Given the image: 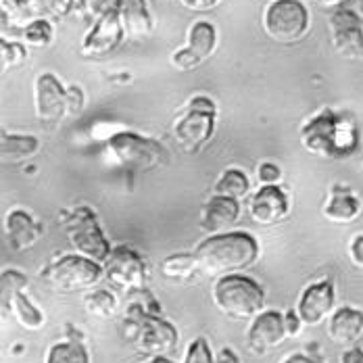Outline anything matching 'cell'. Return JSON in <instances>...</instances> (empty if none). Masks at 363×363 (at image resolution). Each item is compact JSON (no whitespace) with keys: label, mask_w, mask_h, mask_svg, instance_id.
<instances>
[{"label":"cell","mask_w":363,"mask_h":363,"mask_svg":"<svg viewBox=\"0 0 363 363\" xmlns=\"http://www.w3.org/2000/svg\"><path fill=\"white\" fill-rule=\"evenodd\" d=\"M298 140L309 155L338 161L359 150L362 132L351 113L322 109L303 123Z\"/></svg>","instance_id":"obj_1"},{"label":"cell","mask_w":363,"mask_h":363,"mask_svg":"<svg viewBox=\"0 0 363 363\" xmlns=\"http://www.w3.org/2000/svg\"><path fill=\"white\" fill-rule=\"evenodd\" d=\"M201 274L207 278H221L230 274H242L253 267L261 255L259 240L245 230H228L211 234L196 245L192 251Z\"/></svg>","instance_id":"obj_2"},{"label":"cell","mask_w":363,"mask_h":363,"mask_svg":"<svg viewBox=\"0 0 363 363\" xmlns=\"http://www.w3.org/2000/svg\"><path fill=\"white\" fill-rule=\"evenodd\" d=\"M211 298L225 318L236 322L253 320L265 307V292L261 284L245 274L218 278L211 289Z\"/></svg>","instance_id":"obj_3"},{"label":"cell","mask_w":363,"mask_h":363,"mask_svg":"<svg viewBox=\"0 0 363 363\" xmlns=\"http://www.w3.org/2000/svg\"><path fill=\"white\" fill-rule=\"evenodd\" d=\"M103 278V265L79 253L61 255L38 274V280L46 289L63 294L92 291Z\"/></svg>","instance_id":"obj_4"},{"label":"cell","mask_w":363,"mask_h":363,"mask_svg":"<svg viewBox=\"0 0 363 363\" xmlns=\"http://www.w3.org/2000/svg\"><path fill=\"white\" fill-rule=\"evenodd\" d=\"M216 117L218 107L209 96H192L174 121L172 134L176 145L186 155H199L216 134Z\"/></svg>","instance_id":"obj_5"},{"label":"cell","mask_w":363,"mask_h":363,"mask_svg":"<svg viewBox=\"0 0 363 363\" xmlns=\"http://www.w3.org/2000/svg\"><path fill=\"white\" fill-rule=\"evenodd\" d=\"M59 221L65 228L67 240L75 253L84 255L101 265L105 263L113 247H111L109 238L105 236L99 218H96V211L92 207H88V205L72 207L69 211L61 213Z\"/></svg>","instance_id":"obj_6"},{"label":"cell","mask_w":363,"mask_h":363,"mask_svg":"<svg viewBox=\"0 0 363 363\" xmlns=\"http://www.w3.org/2000/svg\"><path fill=\"white\" fill-rule=\"evenodd\" d=\"M107 148L113 161L128 169L150 172L155 167L169 163V152L165 146L155 138H146L136 132L123 130V132L113 134L107 140Z\"/></svg>","instance_id":"obj_7"},{"label":"cell","mask_w":363,"mask_h":363,"mask_svg":"<svg viewBox=\"0 0 363 363\" xmlns=\"http://www.w3.org/2000/svg\"><path fill=\"white\" fill-rule=\"evenodd\" d=\"M263 30L280 44H294L309 32V11L301 0H272L263 13Z\"/></svg>","instance_id":"obj_8"},{"label":"cell","mask_w":363,"mask_h":363,"mask_svg":"<svg viewBox=\"0 0 363 363\" xmlns=\"http://www.w3.org/2000/svg\"><path fill=\"white\" fill-rule=\"evenodd\" d=\"M105 280L111 282L115 289L123 291L125 294L138 289H145L146 284V263L140 253L128 245L113 247V251L103 263Z\"/></svg>","instance_id":"obj_9"},{"label":"cell","mask_w":363,"mask_h":363,"mask_svg":"<svg viewBox=\"0 0 363 363\" xmlns=\"http://www.w3.org/2000/svg\"><path fill=\"white\" fill-rule=\"evenodd\" d=\"M328 28L336 55L349 61H363V23L355 11L347 6L334 11Z\"/></svg>","instance_id":"obj_10"},{"label":"cell","mask_w":363,"mask_h":363,"mask_svg":"<svg viewBox=\"0 0 363 363\" xmlns=\"http://www.w3.org/2000/svg\"><path fill=\"white\" fill-rule=\"evenodd\" d=\"M286 338L289 334L284 326V313L276 309H263L251 320V326L247 330V349L255 357H265Z\"/></svg>","instance_id":"obj_11"},{"label":"cell","mask_w":363,"mask_h":363,"mask_svg":"<svg viewBox=\"0 0 363 363\" xmlns=\"http://www.w3.org/2000/svg\"><path fill=\"white\" fill-rule=\"evenodd\" d=\"M125 38L128 36L119 17V9H113L92 23V28L82 40V55L90 59L107 57L121 46Z\"/></svg>","instance_id":"obj_12"},{"label":"cell","mask_w":363,"mask_h":363,"mask_svg":"<svg viewBox=\"0 0 363 363\" xmlns=\"http://www.w3.org/2000/svg\"><path fill=\"white\" fill-rule=\"evenodd\" d=\"M178 342H180V334L172 322H167L163 315L143 313L136 345L145 355L167 357L172 351H176Z\"/></svg>","instance_id":"obj_13"},{"label":"cell","mask_w":363,"mask_h":363,"mask_svg":"<svg viewBox=\"0 0 363 363\" xmlns=\"http://www.w3.org/2000/svg\"><path fill=\"white\" fill-rule=\"evenodd\" d=\"M34 111L42 123H57L67 117V88L52 73H40L34 79Z\"/></svg>","instance_id":"obj_14"},{"label":"cell","mask_w":363,"mask_h":363,"mask_svg":"<svg viewBox=\"0 0 363 363\" xmlns=\"http://www.w3.org/2000/svg\"><path fill=\"white\" fill-rule=\"evenodd\" d=\"M291 199L280 184L259 186L249 199V216L257 225H276L289 218Z\"/></svg>","instance_id":"obj_15"},{"label":"cell","mask_w":363,"mask_h":363,"mask_svg":"<svg viewBox=\"0 0 363 363\" xmlns=\"http://www.w3.org/2000/svg\"><path fill=\"white\" fill-rule=\"evenodd\" d=\"M334 301H336V294H334L332 280L330 278L318 280V282L303 289L301 296H298V303H296V313L305 326H320L322 322H326L332 315Z\"/></svg>","instance_id":"obj_16"},{"label":"cell","mask_w":363,"mask_h":363,"mask_svg":"<svg viewBox=\"0 0 363 363\" xmlns=\"http://www.w3.org/2000/svg\"><path fill=\"white\" fill-rule=\"evenodd\" d=\"M240 213H242V201L221 196V194H211V199L201 209L199 225L203 232H207V236L221 234L236 225Z\"/></svg>","instance_id":"obj_17"},{"label":"cell","mask_w":363,"mask_h":363,"mask_svg":"<svg viewBox=\"0 0 363 363\" xmlns=\"http://www.w3.org/2000/svg\"><path fill=\"white\" fill-rule=\"evenodd\" d=\"M4 234L13 251H28L36 247L38 240L44 236V225L30 211L15 207L6 211L4 218Z\"/></svg>","instance_id":"obj_18"},{"label":"cell","mask_w":363,"mask_h":363,"mask_svg":"<svg viewBox=\"0 0 363 363\" xmlns=\"http://www.w3.org/2000/svg\"><path fill=\"white\" fill-rule=\"evenodd\" d=\"M362 209V199L355 194L353 188L345 184H332L328 190L326 203L322 205V216L332 223L347 225L359 218Z\"/></svg>","instance_id":"obj_19"},{"label":"cell","mask_w":363,"mask_h":363,"mask_svg":"<svg viewBox=\"0 0 363 363\" xmlns=\"http://www.w3.org/2000/svg\"><path fill=\"white\" fill-rule=\"evenodd\" d=\"M363 334V311L355 307H338L328 318V338L338 347H353Z\"/></svg>","instance_id":"obj_20"},{"label":"cell","mask_w":363,"mask_h":363,"mask_svg":"<svg viewBox=\"0 0 363 363\" xmlns=\"http://www.w3.org/2000/svg\"><path fill=\"white\" fill-rule=\"evenodd\" d=\"M119 17L128 38H145L152 32V17L146 0H121Z\"/></svg>","instance_id":"obj_21"},{"label":"cell","mask_w":363,"mask_h":363,"mask_svg":"<svg viewBox=\"0 0 363 363\" xmlns=\"http://www.w3.org/2000/svg\"><path fill=\"white\" fill-rule=\"evenodd\" d=\"M40 152V140L32 134H9L4 132L0 138V155L9 165H19Z\"/></svg>","instance_id":"obj_22"},{"label":"cell","mask_w":363,"mask_h":363,"mask_svg":"<svg viewBox=\"0 0 363 363\" xmlns=\"http://www.w3.org/2000/svg\"><path fill=\"white\" fill-rule=\"evenodd\" d=\"M6 315H13L15 322H17L19 326L30 330V332H38V330H42L44 324H46L44 311L38 309L26 291L13 296V301L9 303V309H6L4 318H6Z\"/></svg>","instance_id":"obj_23"},{"label":"cell","mask_w":363,"mask_h":363,"mask_svg":"<svg viewBox=\"0 0 363 363\" xmlns=\"http://www.w3.org/2000/svg\"><path fill=\"white\" fill-rule=\"evenodd\" d=\"M159 269H161V276L165 280L178 282V284L190 282L201 274V267H199V261H196L194 253L169 255L161 261Z\"/></svg>","instance_id":"obj_24"},{"label":"cell","mask_w":363,"mask_h":363,"mask_svg":"<svg viewBox=\"0 0 363 363\" xmlns=\"http://www.w3.org/2000/svg\"><path fill=\"white\" fill-rule=\"evenodd\" d=\"M201 61L209 59L216 52L218 46V32L213 28V23L209 21H194L188 28V44H186Z\"/></svg>","instance_id":"obj_25"},{"label":"cell","mask_w":363,"mask_h":363,"mask_svg":"<svg viewBox=\"0 0 363 363\" xmlns=\"http://www.w3.org/2000/svg\"><path fill=\"white\" fill-rule=\"evenodd\" d=\"M251 192V180L249 176L238 169V167H230L225 172L219 174V178L213 184V194H221V196H230V199H247Z\"/></svg>","instance_id":"obj_26"},{"label":"cell","mask_w":363,"mask_h":363,"mask_svg":"<svg viewBox=\"0 0 363 363\" xmlns=\"http://www.w3.org/2000/svg\"><path fill=\"white\" fill-rule=\"evenodd\" d=\"M44 363H90L88 349L84 347V342L79 338H67L61 342H55L48 351Z\"/></svg>","instance_id":"obj_27"},{"label":"cell","mask_w":363,"mask_h":363,"mask_svg":"<svg viewBox=\"0 0 363 363\" xmlns=\"http://www.w3.org/2000/svg\"><path fill=\"white\" fill-rule=\"evenodd\" d=\"M84 309L92 318L111 320L117 313L119 303H117L113 292L105 291V289H92V291H88L84 294Z\"/></svg>","instance_id":"obj_28"},{"label":"cell","mask_w":363,"mask_h":363,"mask_svg":"<svg viewBox=\"0 0 363 363\" xmlns=\"http://www.w3.org/2000/svg\"><path fill=\"white\" fill-rule=\"evenodd\" d=\"M28 289V276L19 269H4L0 276V307L2 315L9 309V303L13 301L15 294L23 292Z\"/></svg>","instance_id":"obj_29"},{"label":"cell","mask_w":363,"mask_h":363,"mask_svg":"<svg viewBox=\"0 0 363 363\" xmlns=\"http://www.w3.org/2000/svg\"><path fill=\"white\" fill-rule=\"evenodd\" d=\"M52 36H55V30L50 21L42 17H36L23 26V40L30 48H46L52 42Z\"/></svg>","instance_id":"obj_30"},{"label":"cell","mask_w":363,"mask_h":363,"mask_svg":"<svg viewBox=\"0 0 363 363\" xmlns=\"http://www.w3.org/2000/svg\"><path fill=\"white\" fill-rule=\"evenodd\" d=\"M26 59H28V50H26L23 44L0 40V63H2V69H4V72L23 65Z\"/></svg>","instance_id":"obj_31"},{"label":"cell","mask_w":363,"mask_h":363,"mask_svg":"<svg viewBox=\"0 0 363 363\" xmlns=\"http://www.w3.org/2000/svg\"><path fill=\"white\" fill-rule=\"evenodd\" d=\"M182 363H216V355L211 351V345L207 338L199 336L194 338L184 353V362Z\"/></svg>","instance_id":"obj_32"},{"label":"cell","mask_w":363,"mask_h":363,"mask_svg":"<svg viewBox=\"0 0 363 363\" xmlns=\"http://www.w3.org/2000/svg\"><path fill=\"white\" fill-rule=\"evenodd\" d=\"M77 4H79L84 15H88L96 21L105 13H109L113 9H119L121 0H77Z\"/></svg>","instance_id":"obj_33"},{"label":"cell","mask_w":363,"mask_h":363,"mask_svg":"<svg viewBox=\"0 0 363 363\" xmlns=\"http://www.w3.org/2000/svg\"><path fill=\"white\" fill-rule=\"evenodd\" d=\"M169 63H172V67L178 69V72H192V69H196L203 61H201L188 46H184V48L176 50V52L169 57Z\"/></svg>","instance_id":"obj_34"},{"label":"cell","mask_w":363,"mask_h":363,"mask_svg":"<svg viewBox=\"0 0 363 363\" xmlns=\"http://www.w3.org/2000/svg\"><path fill=\"white\" fill-rule=\"evenodd\" d=\"M257 180L261 182V186H267V184H280L282 180V169L280 165L272 163V161H265L257 167Z\"/></svg>","instance_id":"obj_35"},{"label":"cell","mask_w":363,"mask_h":363,"mask_svg":"<svg viewBox=\"0 0 363 363\" xmlns=\"http://www.w3.org/2000/svg\"><path fill=\"white\" fill-rule=\"evenodd\" d=\"M86 96L79 86H67V115H79L84 109Z\"/></svg>","instance_id":"obj_36"},{"label":"cell","mask_w":363,"mask_h":363,"mask_svg":"<svg viewBox=\"0 0 363 363\" xmlns=\"http://www.w3.org/2000/svg\"><path fill=\"white\" fill-rule=\"evenodd\" d=\"M349 259L353 267L363 274V234H355L349 242Z\"/></svg>","instance_id":"obj_37"},{"label":"cell","mask_w":363,"mask_h":363,"mask_svg":"<svg viewBox=\"0 0 363 363\" xmlns=\"http://www.w3.org/2000/svg\"><path fill=\"white\" fill-rule=\"evenodd\" d=\"M284 326H286V334H289V338H294V336H298L301 334V330H303V320L298 318V313H296V309H289L286 313H284Z\"/></svg>","instance_id":"obj_38"},{"label":"cell","mask_w":363,"mask_h":363,"mask_svg":"<svg viewBox=\"0 0 363 363\" xmlns=\"http://www.w3.org/2000/svg\"><path fill=\"white\" fill-rule=\"evenodd\" d=\"M180 4L192 13H207L218 6L219 0H180Z\"/></svg>","instance_id":"obj_39"},{"label":"cell","mask_w":363,"mask_h":363,"mask_svg":"<svg viewBox=\"0 0 363 363\" xmlns=\"http://www.w3.org/2000/svg\"><path fill=\"white\" fill-rule=\"evenodd\" d=\"M52 13H57L59 17H67L73 11V6L77 4V0H48Z\"/></svg>","instance_id":"obj_40"},{"label":"cell","mask_w":363,"mask_h":363,"mask_svg":"<svg viewBox=\"0 0 363 363\" xmlns=\"http://www.w3.org/2000/svg\"><path fill=\"white\" fill-rule=\"evenodd\" d=\"M338 362L340 363H363V349L362 347H349V349H345Z\"/></svg>","instance_id":"obj_41"},{"label":"cell","mask_w":363,"mask_h":363,"mask_svg":"<svg viewBox=\"0 0 363 363\" xmlns=\"http://www.w3.org/2000/svg\"><path fill=\"white\" fill-rule=\"evenodd\" d=\"M282 363H326L320 355H307V353H294L289 355Z\"/></svg>","instance_id":"obj_42"},{"label":"cell","mask_w":363,"mask_h":363,"mask_svg":"<svg viewBox=\"0 0 363 363\" xmlns=\"http://www.w3.org/2000/svg\"><path fill=\"white\" fill-rule=\"evenodd\" d=\"M216 363H240V357L232 347H223L216 355Z\"/></svg>","instance_id":"obj_43"},{"label":"cell","mask_w":363,"mask_h":363,"mask_svg":"<svg viewBox=\"0 0 363 363\" xmlns=\"http://www.w3.org/2000/svg\"><path fill=\"white\" fill-rule=\"evenodd\" d=\"M0 6H2L4 15H15V13L23 11L26 0H0Z\"/></svg>","instance_id":"obj_44"},{"label":"cell","mask_w":363,"mask_h":363,"mask_svg":"<svg viewBox=\"0 0 363 363\" xmlns=\"http://www.w3.org/2000/svg\"><path fill=\"white\" fill-rule=\"evenodd\" d=\"M351 0H315V4L324 11H338V9H345Z\"/></svg>","instance_id":"obj_45"},{"label":"cell","mask_w":363,"mask_h":363,"mask_svg":"<svg viewBox=\"0 0 363 363\" xmlns=\"http://www.w3.org/2000/svg\"><path fill=\"white\" fill-rule=\"evenodd\" d=\"M146 363H174L169 357H150Z\"/></svg>","instance_id":"obj_46"},{"label":"cell","mask_w":363,"mask_h":363,"mask_svg":"<svg viewBox=\"0 0 363 363\" xmlns=\"http://www.w3.org/2000/svg\"><path fill=\"white\" fill-rule=\"evenodd\" d=\"M267 2H272V0H267Z\"/></svg>","instance_id":"obj_47"}]
</instances>
